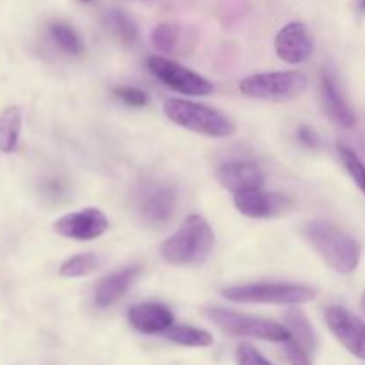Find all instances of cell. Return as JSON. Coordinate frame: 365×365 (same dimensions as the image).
Wrapping results in <instances>:
<instances>
[{"label":"cell","mask_w":365,"mask_h":365,"mask_svg":"<svg viewBox=\"0 0 365 365\" xmlns=\"http://www.w3.org/2000/svg\"><path fill=\"white\" fill-rule=\"evenodd\" d=\"M303 237L330 269L351 274L360 264L362 248L355 237L328 221H310L303 227Z\"/></svg>","instance_id":"cell-1"},{"label":"cell","mask_w":365,"mask_h":365,"mask_svg":"<svg viewBox=\"0 0 365 365\" xmlns=\"http://www.w3.org/2000/svg\"><path fill=\"white\" fill-rule=\"evenodd\" d=\"M216 237L200 214H191L160 246V257L171 266H200L212 255Z\"/></svg>","instance_id":"cell-2"},{"label":"cell","mask_w":365,"mask_h":365,"mask_svg":"<svg viewBox=\"0 0 365 365\" xmlns=\"http://www.w3.org/2000/svg\"><path fill=\"white\" fill-rule=\"evenodd\" d=\"M164 116L175 125L207 138H230L235 134V125L227 114L220 113L205 103L182 98H168L163 106Z\"/></svg>","instance_id":"cell-3"},{"label":"cell","mask_w":365,"mask_h":365,"mask_svg":"<svg viewBox=\"0 0 365 365\" xmlns=\"http://www.w3.org/2000/svg\"><path fill=\"white\" fill-rule=\"evenodd\" d=\"M309 78L303 71H267L245 77L239 82V91L257 100H291L307 89Z\"/></svg>","instance_id":"cell-4"},{"label":"cell","mask_w":365,"mask_h":365,"mask_svg":"<svg viewBox=\"0 0 365 365\" xmlns=\"http://www.w3.org/2000/svg\"><path fill=\"white\" fill-rule=\"evenodd\" d=\"M221 294L235 303H264V305H302L316 298V291L296 284H248L223 289Z\"/></svg>","instance_id":"cell-5"},{"label":"cell","mask_w":365,"mask_h":365,"mask_svg":"<svg viewBox=\"0 0 365 365\" xmlns=\"http://www.w3.org/2000/svg\"><path fill=\"white\" fill-rule=\"evenodd\" d=\"M207 316L225 334L234 335V337H250L259 339V341L282 342V344L291 339L287 327L274 323V321L262 319V317L245 316V314L225 309H209Z\"/></svg>","instance_id":"cell-6"},{"label":"cell","mask_w":365,"mask_h":365,"mask_svg":"<svg viewBox=\"0 0 365 365\" xmlns=\"http://www.w3.org/2000/svg\"><path fill=\"white\" fill-rule=\"evenodd\" d=\"M146 64H148V70L152 71V75H155L164 86L180 93V95L207 96L214 91V86L205 77L187 70L175 61L166 59V57L152 56L148 57Z\"/></svg>","instance_id":"cell-7"},{"label":"cell","mask_w":365,"mask_h":365,"mask_svg":"<svg viewBox=\"0 0 365 365\" xmlns=\"http://www.w3.org/2000/svg\"><path fill=\"white\" fill-rule=\"evenodd\" d=\"M53 230L71 241H95L109 230V220L96 207H86L59 217L53 223Z\"/></svg>","instance_id":"cell-8"},{"label":"cell","mask_w":365,"mask_h":365,"mask_svg":"<svg viewBox=\"0 0 365 365\" xmlns=\"http://www.w3.org/2000/svg\"><path fill=\"white\" fill-rule=\"evenodd\" d=\"M324 321L334 337L356 359L365 360V323L344 307L331 305L324 310Z\"/></svg>","instance_id":"cell-9"},{"label":"cell","mask_w":365,"mask_h":365,"mask_svg":"<svg viewBox=\"0 0 365 365\" xmlns=\"http://www.w3.org/2000/svg\"><path fill=\"white\" fill-rule=\"evenodd\" d=\"M234 205L242 216L253 220L284 216L292 209V200L277 192H266L262 189H250L234 195Z\"/></svg>","instance_id":"cell-10"},{"label":"cell","mask_w":365,"mask_h":365,"mask_svg":"<svg viewBox=\"0 0 365 365\" xmlns=\"http://www.w3.org/2000/svg\"><path fill=\"white\" fill-rule=\"evenodd\" d=\"M274 52L284 63L302 64L314 53V39L302 21H291L278 31L274 38Z\"/></svg>","instance_id":"cell-11"},{"label":"cell","mask_w":365,"mask_h":365,"mask_svg":"<svg viewBox=\"0 0 365 365\" xmlns=\"http://www.w3.org/2000/svg\"><path fill=\"white\" fill-rule=\"evenodd\" d=\"M216 178L221 187L228 189L235 195L250 189H262L266 177L264 171L250 160H230L217 168Z\"/></svg>","instance_id":"cell-12"},{"label":"cell","mask_w":365,"mask_h":365,"mask_svg":"<svg viewBox=\"0 0 365 365\" xmlns=\"http://www.w3.org/2000/svg\"><path fill=\"white\" fill-rule=\"evenodd\" d=\"M177 207V195L168 185H153L143 191L139 200L141 217L152 227H164L170 223Z\"/></svg>","instance_id":"cell-13"},{"label":"cell","mask_w":365,"mask_h":365,"mask_svg":"<svg viewBox=\"0 0 365 365\" xmlns=\"http://www.w3.org/2000/svg\"><path fill=\"white\" fill-rule=\"evenodd\" d=\"M128 323L141 334H163L173 327V314L160 303H139L128 310Z\"/></svg>","instance_id":"cell-14"},{"label":"cell","mask_w":365,"mask_h":365,"mask_svg":"<svg viewBox=\"0 0 365 365\" xmlns=\"http://www.w3.org/2000/svg\"><path fill=\"white\" fill-rule=\"evenodd\" d=\"M319 95L324 113H327L335 123L341 125V127L344 128L355 127V113H353L349 103L344 100V96L341 95V91H339L337 84H335V81L331 78L330 73H323V77H321Z\"/></svg>","instance_id":"cell-15"},{"label":"cell","mask_w":365,"mask_h":365,"mask_svg":"<svg viewBox=\"0 0 365 365\" xmlns=\"http://www.w3.org/2000/svg\"><path fill=\"white\" fill-rule=\"evenodd\" d=\"M139 273H141V269H139L138 266H128L103 278L95 292L96 305H98L100 309H107V307L113 305L114 302H118V299L132 287V284H134L135 278L139 277Z\"/></svg>","instance_id":"cell-16"},{"label":"cell","mask_w":365,"mask_h":365,"mask_svg":"<svg viewBox=\"0 0 365 365\" xmlns=\"http://www.w3.org/2000/svg\"><path fill=\"white\" fill-rule=\"evenodd\" d=\"M24 110L20 106H9L0 113V153H14L20 145Z\"/></svg>","instance_id":"cell-17"},{"label":"cell","mask_w":365,"mask_h":365,"mask_svg":"<svg viewBox=\"0 0 365 365\" xmlns=\"http://www.w3.org/2000/svg\"><path fill=\"white\" fill-rule=\"evenodd\" d=\"M285 327H287L289 334H291V341H294L305 351L314 355V351L317 348V337L309 317L302 310L291 309L285 314Z\"/></svg>","instance_id":"cell-18"},{"label":"cell","mask_w":365,"mask_h":365,"mask_svg":"<svg viewBox=\"0 0 365 365\" xmlns=\"http://www.w3.org/2000/svg\"><path fill=\"white\" fill-rule=\"evenodd\" d=\"M164 334H166L168 341L175 342V344L187 346V348H209L214 342L212 335L209 331L202 330V328L189 327V324H173Z\"/></svg>","instance_id":"cell-19"},{"label":"cell","mask_w":365,"mask_h":365,"mask_svg":"<svg viewBox=\"0 0 365 365\" xmlns=\"http://www.w3.org/2000/svg\"><path fill=\"white\" fill-rule=\"evenodd\" d=\"M100 267V259L95 253H78L66 262L61 264L59 277L63 278H82L95 273Z\"/></svg>","instance_id":"cell-20"},{"label":"cell","mask_w":365,"mask_h":365,"mask_svg":"<svg viewBox=\"0 0 365 365\" xmlns=\"http://www.w3.org/2000/svg\"><path fill=\"white\" fill-rule=\"evenodd\" d=\"M48 31L53 43H56L63 52L70 53V56H78V53H82L84 46H82L81 38H78V34L70 27V25L63 24V21H56V24L50 25Z\"/></svg>","instance_id":"cell-21"},{"label":"cell","mask_w":365,"mask_h":365,"mask_svg":"<svg viewBox=\"0 0 365 365\" xmlns=\"http://www.w3.org/2000/svg\"><path fill=\"white\" fill-rule=\"evenodd\" d=\"M152 43L159 52L175 53L180 43V29L175 24H159L152 31Z\"/></svg>","instance_id":"cell-22"},{"label":"cell","mask_w":365,"mask_h":365,"mask_svg":"<svg viewBox=\"0 0 365 365\" xmlns=\"http://www.w3.org/2000/svg\"><path fill=\"white\" fill-rule=\"evenodd\" d=\"M109 24L114 36H116L121 43H125V45H130V43H134L135 39H138V27H135L134 20H132L128 14H125L123 11H110Z\"/></svg>","instance_id":"cell-23"},{"label":"cell","mask_w":365,"mask_h":365,"mask_svg":"<svg viewBox=\"0 0 365 365\" xmlns=\"http://www.w3.org/2000/svg\"><path fill=\"white\" fill-rule=\"evenodd\" d=\"M339 155H341L342 164H344L346 171L356 184V187L365 195V164L362 163V159L344 145H339Z\"/></svg>","instance_id":"cell-24"},{"label":"cell","mask_w":365,"mask_h":365,"mask_svg":"<svg viewBox=\"0 0 365 365\" xmlns=\"http://www.w3.org/2000/svg\"><path fill=\"white\" fill-rule=\"evenodd\" d=\"M114 96L130 107H145L146 103H148V96H146V93H143L141 89L138 88H130V86H121V88H116L114 89Z\"/></svg>","instance_id":"cell-25"},{"label":"cell","mask_w":365,"mask_h":365,"mask_svg":"<svg viewBox=\"0 0 365 365\" xmlns=\"http://www.w3.org/2000/svg\"><path fill=\"white\" fill-rule=\"evenodd\" d=\"M235 362L237 365H273L269 360L264 359L255 348L248 344H241L235 349Z\"/></svg>","instance_id":"cell-26"},{"label":"cell","mask_w":365,"mask_h":365,"mask_svg":"<svg viewBox=\"0 0 365 365\" xmlns=\"http://www.w3.org/2000/svg\"><path fill=\"white\" fill-rule=\"evenodd\" d=\"M284 353L285 359L291 365H312V359H310V353L305 351L302 346L296 344L294 341H285L284 342Z\"/></svg>","instance_id":"cell-27"},{"label":"cell","mask_w":365,"mask_h":365,"mask_svg":"<svg viewBox=\"0 0 365 365\" xmlns=\"http://www.w3.org/2000/svg\"><path fill=\"white\" fill-rule=\"evenodd\" d=\"M298 139L303 145L309 146V148H317V146H319V138H317L316 132L310 127H307V125H302V127L298 128Z\"/></svg>","instance_id":"cell-28"},{"label":"cell","mask_w":365,"mask_h":365,"mask_svg":"<svg viewBox=\"0 0 365 365\" xmlns=\"http://www.w3.org/2000/svg\"><path fill=\"white\" fill-rule=\"evenodd\" d=\"M81 2H84V4H89V2H93V0H81Z\"/></svg>","instance_id":"cell-29"},{"label":"cell","mask_w":365,"mask_h":365,"mask_svg":"<svg viewBox=\"0 0 365 365\" xmlns=\"http://www.w3.org/2000/svg\"><path fill=\"white\" fill-rule=\"evenodd\" d=\"M362 305H364V309H365V294H364V299H362Z\"/></svg>","instance_id":"cell-30"}]
</instances>
